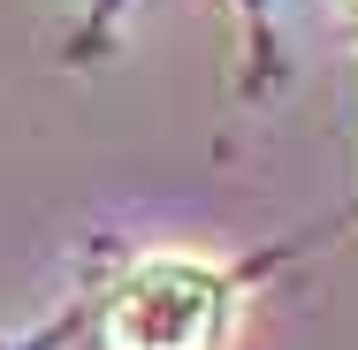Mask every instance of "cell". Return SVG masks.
I'll return each instance as SVG.
<instances>
[{"label": "cell", "instance_id": "cell-1", "mask_svg": "<svg viewBox=\"0 0 358 350\" xmlns=\"http://www.w3.org/2000/svg\"><path fill=\"white\" fill-rule=\"evenodd\" d=\"M229 328H236V282L191 251L138 259L99 312L107 350H221Z\"/></svg>", "mask_w": 358, "mask_h": 350}, {"label": "cell", "instance_id": "cell-2", "mask_svg": "<svg viewBox=\"0 0 358 350\" xmlns=\"http://www.w3.org/2000/svg\"><path fill=\"white\" fill-rule=\"evenodd\" d=\"M351 8H358V0H351Z\"/></svg>", "mask_w": 358, "mask_h": 350}]
</instances>
